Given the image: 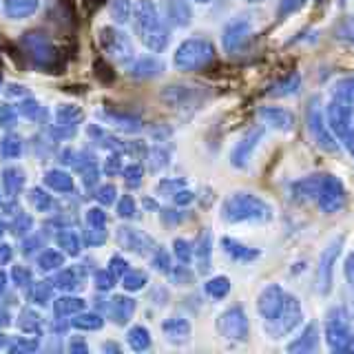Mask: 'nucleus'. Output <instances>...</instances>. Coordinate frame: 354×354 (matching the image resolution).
<instances>
[{"instance_id": "obj_1", "label": "nucleus", "mask_w": 354, "mask_h": 354, "mask_svg": "<svg viewBox=\"0 0 354 354\" xmlns=\"http://www.w3.org/2000/svg\"><path fill=\"white\" fill-rule=\"evenodd\" d=\"M221 219L228 224H266L272 219V206L259 195L237 191L221 204Z\"/></svg>"}, {"instance_id": "obj_2", "label": "nucleus", "mask_w": 354, "mask_h": 354, "mask_svg": "<svg viewBox=\"0 0 354 354\" xmlns=\"http://www.w3.org/2000/svg\"><path fill=\"white\" fill-rule=\"evenodd\" d=\"M136 29L140 40L151 51H164L169 44V29L164 25V18L151 0H140L136 7Z\"/></svg>"}, {"instance_id": "obj_3", "label": "nucleus", "mask_w": 354, "mask_h": 354, "mask_svg": "<svg viewBox=\"0 0 354 354\" xmlns=\"http://www.w3.org/2000/svg\"><path fill=\"white\" fill-rule=\"evenodd\" d=\"M306 124H308V133L310 140H313L321 151L326 153H339L341 144L335 138V133L330 131L328 120H326V109L321 104L319 97H313L308 102V111H306Z\"/></svg>"}, {"instance_id": "obj_4", "label": "nucleus", "mask_w": 354, "mask_h": 354, "mask_svg": "<svg viewBox=\"0 0 354 354\" xmlns=\"http://www.w3.org/2000/svg\"><path fill=\"white\" fill-rule=\"evenodd\" d=\"M326 343L332 352L354 354V330L350 326V313L346 308H332L326 321Z\"/></svg>"}, {"instance_id": "obj_5", "label": "nucleus", "mask_w": 354, "mask_h": 354, "mask_svg": "<svg viewBox=\"0 0 354 354\" xmlns=\"http://www.w3.org/2000/svg\"><path fill=\"white\" fill-rule=\"evenodd\" d=\"M326 120L330 131L335 133L341 147L352 151L354 147V104L343 102V100L332 97V102L326 106Z\"/></svg>"}, {"instance_id": "obj_6", "label": "nucleus", "mask_w": 354, "mask_h": 354, "mask_svg": "<svg viewBox=\"0 0 354 354\" xmlns=\"http://www.w3.org/2000/svg\"><path fill=\"white\" fill-rule=\"evenodd\" d=\"M215 58L213 44L204 38H188L175 51V66L180 71H197L204 69Z\"/></svg>"}, {"instance_id": "obj_7", "label": "nucleus", "mask_w": 354, "mask_h": 354, "mask_svg": "<svg viewBox=\"0 0 354 354\" xmlns=\"http://www.w3.org/2000/svg\"><path fill=\"white\" fill-rule=\"evenodd\" d=\"M301 321H304L301 301H299L295 295H288L283 310L272 321H266L263 328H266V335L270 339H283V337H290L292 332L301 326Z\"/></svg>"}, {"instance_id": "obj_8", "label": "nucleus", "mask_w": 354, "mask_h": 354, "mask_svg": "<svg viewBox=\"0 0 354 354\" xmlns=\"http://www.w3.org/2000/svg\"><path fill=\"white\" fill-rule=\"evenodd\" d=\"M343 235L335 237L328 246L324 248L319 257V266H317V277H315V288L321 297H328L330 290H332V283H335V266H337V259L343 250Z\"/></svg>"}, {"instance_id": "obj_9", "label": "nucleus", "mask_w": 354, "mask_h": 354, "mask_svg": "<svg viewBox=\"0 0 354 354\" xmlns=\"http://www.w3.org/2000/svg\"><path fill=\"white\" fill-rule=\"evenodd\" d=\"M219 335L228 341H248L250 337V321L246 310L241 306H230L217 317Z\"/></svg>"}, {"instance_id": "obj_10", "label": "nucleus", "mask_w": 354, "mask_h": 354, "mask_svg": "<svg viewBox=\"0 0 354 354\" xmlns=\"http://www.w3.org/2000/svg\"><path fill=\"white\" fill-rule=\"evenodd\" d=\"M317 206L321 213L332 215V213H339V210L346 206L348 202V193H346V186L339 180L337 175H324L321 177V186H319V195H317Z\"/></svg>"}, {"instance_id": "obj_11", "label": "nucleus", "mask_w": 354, "mask_h": 354, "mask_svg": "<svg viewBox=\"0 0 354 354\" xmlns=\"http://www.w3.org/2000/svg\"><path fill=\"white\" fill-rule=\"evenodd\" d=\"M252 36V20L250 16H235L226 22L224 31H221V44H224L226 53H237L248 44Z\"/></svg>"}, {"instance_id": "obj_12", "label": "nucleus", "mask_w": 354, "mask_h": 354, "mask_svg": "<svg viewBox=\"0 0 354 354\" xmlns=\"http://www.w3.org/2000/svg\"><path fill=\"white\" fill-rule=\"evenodd\" d=\"M263 133H266V127L263 124H257V127L248 129L239 138V142L230 151V164L235 166V169H246L250 158H252V153L257 151L259 142L263 140Z\"/></svg>"}, {"instance_id": "obj_13", "label": "nucleus", "mask_w": 354, "mask_h": 354, "mask_svg": "<svg viewBox=\"0 0 354 354\" xmlns=\"http://www.w3.org/2000/svg\"><path fill=\"white\" fill-rule=\"evenodd\" d=\"M290 292H286V288L279 283H268L259 292L257 297V313L261 315L263 324L266 321H272L277 315L281 313L283 306H286V299Z\"/></svg>"}, {"instance_id": "obj_14", "label": "nucleus", "mask_w": 354, "mask_h": 354, "mask_svg": "<svg viewBox=\"0 0 354 354\" xmlns=\"http://www.w3.org/2000/svg\"><path fill=\"white\" fill-rule=\"evenodd\" d=\"M257 115L263 122V127L277 129L281 133H290L295 129V113L288 111L286 106H274V104H266L257 109Z\"/></svg>"}, {"instance_id": "obj_15", "label": "nucleus", "mask_w": 354, "mask_h": 354, "mask_svg": "<svg viewBox=\"0 0 354 354\" xmlns=\"http://www.w3.org/2000/svg\"><path fill=\"white\" fill-rule=\"evenodd\" d=\"M319 348V326L308 324L299 335L288 343L286 350L292 354H313Z\"/></svg>"}, {"instance_id": "obj_16", "label": "nucleus", "mask_w": 354, "mask_h": 354, "mask_svg": "<svg viewBox=\"0 0 354 354\" xmlns=\"http://www.w3.org/2000/svg\"><path fill=\"white\" fill-rule=\"evenodd\" d=\"M162 100L169 106H188V104H197L202 100V93L197 91L195 86H166Z\"/></svg>"}, {"instance_id": "obj_17", "label": "nucleus", "mask_w": 354, "mask_h": 354, "mask_svg": "<svg viewBox=\"0 0 354 354\" xmlns=\"http://www.w3.org/2000/svg\"><path fill=\"white\" fill-rule=\"evenodd\" d=\"M221 248H224V252L232 261H241V263H250L261 257L259 248H250L246 243H241L239 239H232V237H221Z\"/></svg>"}, {"instance_id": "obj_18", "label": "nucleus", "mask_w": 354, "mask_h": 354, "mask_svg": "<svg viewBox=\"0 0 354 354\" xmlns=\"http://www.w3.org/2000/svg\"><path fill=\"white\" fill-rule=\"evenodd\" d=\"M321 173H315V175H306L301 180H297L290 184V193L295 199L299 202H315L317 195H319V186H321Z\"/></svg>"}, {"instance_id": "obj_19", "label": "nucleus", "mask_w": 354, "mask_h": 354, "mask_svg": "<svg viewBox=\"0 0 354 354\" xmlns=\"http://www.w3.org/2000/svg\"><path fill=\"white\" fill-rule=\"evenodd\" d=\"M164 14L175 27H186L193 16L186 0H164Z\"/></svg>"}, {"instance_id": "obj_20", "label": "nucleus", "mask_w": 354, "mask_h": 354, "mask_svg": "<svg viewBox=\"0 0 354 354\" xmlns=\"http://www.w3.org/2000/svg\"><path fill=\"white\" fill-rule=\"evenodd\" d=\"M102 40H104L106 51H113L115 58L127 60L129 55H131V42L124 38V33H118V31H111V29H102Z\"/></svg>"}, {"instance_id": "obj_21", "label": "nucleus", "mask_w": 354, "mask_h": 354, "mask_svg": "<svg viewBox=\"0 0 354 354\" xmlns=\"http://www.w3.org/2000/svg\"><path fill=\"white\" fill-rule=\"evenodd\" d=\"M299 88H301V75L299 73H290L281 77L279 82H274L268 91H266V95L270 97H290V95H297Z\"/></svg>"}, {"instance_id": "obj_22", "label": "nucleus", "mask_w": 354, "mask_h": 354, "mask_svg": "<svg viewBox=\"0 0 354 354\" xmlns=\"http://www.w3.org/2000/svg\"><path fill=\"white\" fill-rule=\"evenodd\" d=\"M162 330H164V335L169 337L171 341H175V343H182V341H186L188 337H191V324H188V321L182 319V317L166 319Z\"/></svg>"}, {"instance_id": "obj_23", "label": "nucleus", "mask_w": 354, "mask_h": 354, "mask_svg": "<svg viewBox=\"0 0 354 354\" xmlns=\"http://www.w3.org/2000/svg\"><path fill=\"white\" fill-rule=\"evenodd\" d=\"M197 257H199V270L206 272L210 270V254H213V237H210V232L204 230L202 235H199V241H197Z\"/></svg>"}, {"instance_id": "obj_24", "label": "nucleus", "mask_w": 354, "mask_h": 354, "mask_svg": "<svg viewBox=\"0 0 354 354\" xmlns=\"http://www.w3.org/2000/svg\"><path fill=\"white\" fill-rule=\"evenodd\" d=\"M332 36L339 42H346L354 47V16H343L337 20V25L332 27Z\"/></svg>"}, {"instance_id": "obj_25", "label": "nucleus", "mask_w": 354, "mask_h": 354, "mask_svg": "<svg viewBox=\"0 0 354 354\" xmlns=\"http://www.w3.org/2000/svg\"><path fill=\"white\" fill-rule=\"evenodd\" d=\"M204 290H206V295L210 297V299H224V297H228V292H230V279L228 277H224V274H217V277H213V279H208L206 283H204Z\"/></svg>"}, {"instance_id": "obj_26", "label": "nucleus", "mask_w": 354, "mask_h": 354, "mask_svg": "<svg viewBox=\"0 0 354 354\" xmlns=\"http://www.w3.org/2000/svg\"><path fill=\"white\" fill-rule=\"evenodd\" d=\"M36 7H38V0H7L5 3V11L11 18H25L33 14Z\"/></svg>"}, {"instance_id": "obj_27", "label": "nucleus", "mask_w": 354, "mask_h": 354, "mask_svg": "<svg viewBox=\"0 0 354 354\" xmlns=\"http://www.w3.org/2000/svg\"><path fill=\"white\" fill-rule=\"evenodd\" d=\"M162 62L158 58H142L133 64V75H140V77H153V75H160L162 73Z\"/></svg>"}, {"instance_id": "obj_28", "label": "nucleus", "mask_w": 354, "mask_h": 354, "mask_svg": "<svg viewBox=\"0 0 354 354\" xmlns=\"http://www.w3.org/2000/svg\"><path fill=\"white\" fill-rule=\"evenodd\" d=\"M332 97L343 100V102L354 104V75H346L332 86Z\"/></svg>"}, {"instance_id": "obj_29", "label": "nucleus", "mask_w": 354, "mask_h": 354, "mask_svg": "<svg viewBox=\"0 0 354 354\" xmlns=\"http://www.w3.org/2000/svg\"><path fill=\"white\" fill-rule=\"evenodd\" d=\"M308 5V0H279V9H277V16L279 18H288L301 11Z\"/></svg>"}, {"instance_id": "obj_30", "label": "nucleus", "mask_w": 354, "mask_h": 354, "mask_svg": "<svg viewBox=\"0 0 354 354\" xmlns=\"http://www.w3.org/2000/svg\"><path fill=\"white\" fill-rule=\"evenodd\" d=\"M129 343L136 350H147L149 343H151V337H149V330L144 328H133L131 335H129Z\"/></svg>"}, {"instance_id": "obj_31", "label": "nucleus", "mask_w": 354, "mask_h": 354, "mask_svg": "<svg viewBox=\"0 0 354 354\" xmlns=\"http://www.w3.org/2000/svg\"><path fill=\"white\" fill-rule=\"evenodd\" d=\"M175 254H177V259H180L182 263H188L193 259V254H195L193 243H188L186 239H177L175 241Z\"/></svg>"}, {"instance_id": "obj_32", "label": "nucleus", "mask_w": 354, "mask_h": 354, "mask_svg": "<svg viewBox=\"0 0 354 354\" xmlns=\"http://www.w3.org/2000/svg\"><path fill=\"white\" fill-rule=\"evenodd\" d=\"M147 283V277H144L142 272H131L129 277H127V288L129 290H140V288Z\"/></svg>"}, {"instance_id": "obj_33", "label": "nucleus", "mask_w": 354, "mask_h": 354, "mask_svg": "<svg viewBox=\"0 0 354 354\" xmlns=\"http://www.w3.org/2000/svg\"><path fill=\"white\" fill-rule=\"evenodd\" d=\"M343 274H346V279L348 283L354 288V250L348 254V259H346V266H343Z\"/></svg>"}, {"instance_id": "obj_34", "label": "nucleus", "mask_w": 354, "mask_h": 354, "mask_svg": "<svg viewBox=\"0 0 354 354\" xmlns=\"http://www.w3.org/2000/svg\"><path fill=\"white\" fill-rule=\"evenodd\" d=\"M173 277H175V279L180 281V283H191V281H193V274L188 272V268H184V266H180V268H177V270L173 272Z\"/></svg>"}, {"instance_id": "obj_35", "label": "nucleus", "mask_w": 354, "mask_h": 354, "mask_svg": "<svg viewBox=\"0 0 354 354\" xmlns=\"http://www.w3.org/2000/svg\"><path fill=\"white\" fill-rule=\"evenodd\" d=\"M155 268H160V270H171V261L169 257H166V252L160 250L158 252V257H155Z\"/></svg>"}, {"instance_id": "obj_36", "label": "nucleus", "mask_w": 354, "mask_h": 354, "mask_svg": "<svg viewBox=\"0 0 354 354\" xmlns=\"http://www.w3.org/2000/svg\"><path fill=\"white\" fill-rule=\"evenodd\" d=\"M195 199V195L191 191H180V193H175V202L180 204V206H186V204H191Z\"/></svg>"}, {"instance_id": "obj_37", "label": "nucleus", "mask_w": 354, "mask_h": 354, "mask_svg": "<svg viewBox=\"0 0 354 354\" xmlns=\"http://www.w3.org/2000/svg\"><path fill=\"white\" fill-rule=\"evenodd\" d=\"M140 177H142V169L140 166H131V169L127 171V180L131 182V184H140Z\"/></svg>"}, {"instance_id": "obj_38", "label": "nucleus", "mask_w": 354, "mask_h": 354, "mask_svg": "<svg viewBox=\"0 0 354 354\" xmlns=\"http://www.w3.org/2000/svg\"><path fill=\"white\" fill-rule=\"evenodd\" d=\"M184 186V182L182 180H175V182H162L160 184V191H177V188H182Z\"/></svg>"}, {"instance_id": "obj_39", "label": "nucleus", "mask_w": 354, "mask_h": 354, "mask_svg": "<svg viewBox=\"0 0 354 354\" xmlns=\"http://www.w3.org/2000/svg\"><path fill=\"white\" fill-rule=\"evenodd\" d=\"M120 210H122V215H124V217H127V215L131 217V215H133V210H136V206H133V202H131V199L127 197V199H124V202H122Z\"/></svg>"}, {"instance_id": "obj_40", "label": "nucleus", "mask_w": 354, "mask_h": 354, "mask_svg": "<svg viewBox=\"0 0 354 354\" xmlns=\"http://www.w3.org/2000/svg\"><path fill=\"white\" fill-rule=\"evenodd\" d=\"M246 3H252L254 5V3H263V0H246Z\"/></svg>"}, {"instance_id": "obj_41", "label": "nucleus", "mask_w": 354, "mask_h": 354, "mask_svg": "<svg viewBox=\"0 0 354 354\" xmlns=\"http://www.w3.org/2000/svg\"><path fill=\"white\" fill-rule=\"evenodd\" d=\"M195 3H210V0H195Z\"/></svg>"}, {"instance_id": "obj_42", "label": "nucleus", "mask_w": 354, "mask_h": 354, "mask_svg": "<svg viewBox=\"0 0 354 354\" xmlns=\"http://www.w3.org/2000/svg\"><path fill=\"white\" fill-rule=\"evenodd\" d=\"M339 5H346V0H339Z\"/></svg>"}, {"instance_id": "obj_43", "label": "nucleus", "mask_w": 354, "mask_h": 354, "mask_svg": "<svg viewBox=\"0 0 354 354\" xmlns=\"http://www.w3.org/2000/svg\"><path fill=\"white\" fill-rule=\"evenodd\" d=\"M352 155H354V147H352Z\"/></svg>"}]
</instances>
